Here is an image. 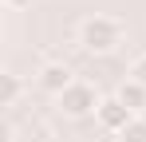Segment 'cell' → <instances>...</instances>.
Returning a JSON list of instances; mask_svg holds the SVG:
<instances>
[{
  "mask_svg": "<svg viewBox=\"0 0 146 142\" xmlns=\"http://www.w3.org/2000/svg\"><path fill=\"white\" fill-rule=\"evenodd\" d=\"M0 83H4L0 103H4V107H20V99H24V79H20L16 71H4V75H0Z\"/></svg>",
  "mask_w": 146,
  "mask_h": 142,
  "instance_id": "cell-6",
  "label": "cell"
},
{
  "mask_svg": "<svg viewBox=\"0 0 146 142\" xmlns=\"http://www.w3.org/2000/svg\"><path fill=\"white\" fill-rule=\"evenodd\" d=\"M115 99H119V103H122V107H126L134 118H142V115H146V87H142V83L126 79L119 91H115Z\"/></svg>",
  "mask_w": 146,
  "mask_h": 142,
  "instance_id": "cell-5",
  "label": "cell"
},
{
  "mask_svg": "<svg viewBox=\"0 0 146 142\" xmlns=\"http://www.w3.org/2000/svg\"><path fill=\"white\" fill-rule=\"evenodd\" d=\"M119 142H146V115L142 118H130V126L122 130V134H115Z\"/></svg>",
  "mask_w": 146,
  "mask_h": 142,
  "instance_id": "cell-7",
  "label": "cell"
},
{
  "mask_svg": "<svg viewBox=\"0 0 146 142\" xmlns=\"http://www.w3.org/2000/svg\"><path fill=\"white\" fill-rule=\"evenodd\" d=\"M36 0H4V8H12V12H20V8H32Z\"/></svg>",
  "mask_w": 146,
  "mask_h": 142,
  "instance_id": "cell-9",
  "label": "cell"
},
{
  "mask_svg": "<svg viewBox=\"0 0 146 142\" xmlns=\"http://www.w3.org/2000/svg\"><path fill=\"white\" fill-rule=\"evenodd\" d=\"M36 83H40V91H48V95H55V99H59V95L75 83V71L67 67V63H55V59H51V63H44V67H40Z\"/></svg>",
  "mask_w": 146,
  "mask_h": 142,
  "instance_id": "cell-4",
  "label": "cell"
},
{
  "mask_svg": "<svg viewBox=\"0 0 146 142\" xmlns=\"http://www.w3.org/2000/svg\"><path fill=\"white\" fill-rule=\"evenodd\" d=\"M130 79H134V83H142V87H146V55H138V59L130 63Z\"/></svg>",
  "mask_w": 146,
  "mask_h": 142,
  "instance_id": "cell-8",
  "label": "cell"
},
{
  "mask_svg": "<svg viewBox=\"0 0 146 142\" xmlns=\"http://www.w3.org/2000/svg\"><path fill=\"white\" fill-rule=\"evenodd\" d=\"M55 103H59V111H63L67 118H87V115H95V111H99V103H103V99H99V91L91 87V83L75 79L71 87L55 99Z\"/></svg>",
  "mask_w": 146,
  "mask_h": 142,
  "instance_id": "cell-2",
  "label": "cell"
},
{
  "mask_svg": "<svg viewBox=\"0 0 146 142\" xmlns=\"http://www.w3.org/2000/svg\"><path fill=\"white\" fill-rule=\"evenodd\" d=\"M75 36H79V47L83 51H91V55H111L115 47L122 44V24L115 16H87V20H79L75 28Z\"/></svg>",
  "mask_w": 146,
  "mask_h": 142,
  "instance_id": "cell-1",
  "label": "cell"
},
{
  "mask_svg": "<svg viewBox=\"0 0 146 142\" xmlns=\"http://www.w3.org/2000/svg\"><path fill=\"white\" fill-rule=\"evenodd\" d=\"M130 118H134V115L122 107L115 95H107V99L99 103V111H95V122L103 126V130H107V134H122V130L130 126Z\"/></svg>",
  "mask_w": 146,
  "mask_h": 142,
  "instance_id": "cell-3",
  "label": "cell"
}]
</instances>
